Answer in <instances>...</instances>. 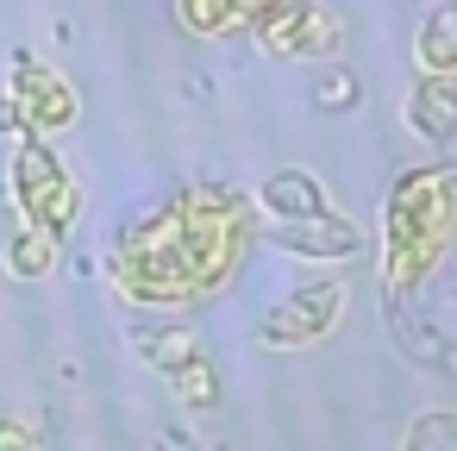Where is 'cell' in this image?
I'll return each mask as SVG.
<instances>
[{"instance_id": "6da1fadb", "label": "cell", "mask_w": 457, "mask_h": 451, "mask_svg": "<svg viewBox=\"0 0 457 451\" xmlns=\"http://www.w3.org/2000/svg\"><path fill=\"white\" fill-rule=\"evenodd\" d=\"M251 226L238 213V201L226 195H182L170 207H157L113 257V282L126 301H145V307H182L195 295H207L213 282L232 276L238 251H245Z\"/></svg>"}, {"instance_id": "7a4b0ae2", "label": "cell", "mask_w": 457, "mask_h": 451, "mask_svg": "<svg viewBox=\"0 0 457 451\" xmlns=\"http://www.w3.org/2000/svg\"><path fill=\"white\" fill-rule=\"evenodd\" d=\"M457 238V176L451 170H426V176H401L388 195V288H413L445 245Z\"/></svg>"}, {"instance_id": "3957f363", "label": "cell", "mask_w": 457, "mask_h": 451, "mask_svg": "<svg viewBox=\"0 0 457 451\" xmlns=\"http://www.w3.org/2000/svg\"><path fill=\"white\" fill-rule=\"evenodd\" d=\"M13 201H20L26 226H38V232H51V238H63V232L76 226V213H82L76 182L63 176V163H57L38 138H26V145L13 151Z\"/></svg>"}, {"instance_id": "277c9868", "label": "cell", "mask_w": 457, "mask_h": 451, "mask_svg": "<svg viewBox=\"0 0 457 451\" xmlns=\"http://www.w3.org/2000/svg\"><path fill=\"white\" fill-rule=\"evenodd\" d=\"M257 45L282 51V57H332L345 13L338 7H313V0H276V7H251Z\"/></svg>"}, {"instance_id": "5b68a950", "label": "cell", "mask_w": 457, "mask_h": 451, "mask_svg": "<svg viewBox=\"0 0 457 451\" xmlns=\"http://www.w3.org/2000/svg\"><path fill=\"white\" fill-rule=\"evenodd\" d=\"M338 307H345V282H301V288L263 320V345H282V351L320 345V338L332 332Z\"/></svg>"}, {"instance_id": "8992f818", "label": "cell", "mask_w": 457, "mask_h": 451, "mask_svg": "<svg viewBox=\"0 0 457 451\" xmlns=\"http://www.w3.org/2000/svg\"><path fill=\"white\" fill-rule=\"evenodd\" d=\"M13 107H20V120H26V138L63 132V126L76 120V88H70L57 70H45L38 57H13Z\"/></svg>"}, {"instance_id": "52a82bcc", "label": "cell", "mask_w": 457, "mask_h": 451, "mask_svg": "<svg viewBox=\"0 0 457 451\" xmlns=\"http://www.w3.org/2000/svg\"><path fill=\"white\" fill-rule=\"evenodd\" d=\"M407 126L426 145H451L457 138V76H426L407 95Z\"/></svg>"}, {"instance_id": "ba28073f", "label": "cell", "mask_w": 457, "mask_h": 451, "mask_svg": "<svg viewBox=\"0 0 457 451\" xmlns=\"http://www.w3.org/2000/svg\"><path fill=\"white\" fill-rule=\"evenodd\" d=\"M276 245L295 251V257H351V251L363 245V232H357L351 220L320 213V220H301V226H276Z\"/></svg>"}, {"instance_id": "9c48e42d", "label": "cell", "mask_w": 457, "mask_h": 451, "mask_svg": "<svg viewBox=\"0 0 457 451\" xmlns=\"http://www.w3.org/2000/svg\"><path fill=\"white\" fill-rule=\"evenodd\" d=\"M263 207H270L276 226H301V220H320L326 213V188L313 176H301V170H282V176L263 182Z\"/></svg>"}, {"instance_id": "30bf717a", "label": "cell", "mask_w": 457, "mask_h": 451, "mask_svg": "<svg viewBox=\"0 0 457 451\" xmlns=\"http://www.w3.org/2000/svg\"><path fill=\"white\" fill-rule=\"evenodd\" d=\"M413 57H420L426 76H457V0L426 13V26L413 38Z\"/></svg>"}, {"instance_id": "8fae6325", "label": "cell", "mask_w": 457, "mask_h": 451, "mask_svg": "<svg viewBox=\"0 0 457 451\" xmlns=\"http://www.w3.org/2000/svg\"><path fill=\"white\" fill-rule=\"evenodd\" d=\"M51 263H57V238H51V232H38V226H26V232L7 245V270H13V276H26V282H32V276H45Z\"/></svg>"}, {"instance_id": "7c38bea8", "label": "cell", "mask_w": 457, "mask_h": 451, "mask_svg": "<svg viewBox=\"0 0 457 451\" xmlns=\"http://www.w3.org/2000/svg\"><path fill=\"white\" fill-rule=\"evenodd\" d=\"M176 20L188 26V32H232V26H251V7H213V0H182L176 7Z\"/></svg>"}, {"instance_id": "4fadbf2b", "label": "cell", "mask_w": 457, "mask_h": 451, "mask_svg": "<svg viewBox=\"0 0 457 451\" xmlns=\"http://www.w3.org/2000/svg\"><path fill=\"white\" fill-rule=\"evenodd\" d=\"M401 451H457V413H420Z\"/></svg>"}, {"instance_id": "5bb4252c", "label": "cell", "mask_w": 457, "mask_h": 451, "mask_svg": "<svg viewBox=\"0 0 457 451\" xmlns=\"http://www.w3.org/2000/svg\"><path fill=\"white\" fill-rule=\"evenodd\" d=\"M145 357H151V363H163V370L176 376V370H188L201 351H195V338H188V332H157V338H145Z\"/></svg>"}, {"instance_id": "9a60e30c", "label": "cell", "mask_w": 457, "mask_h": 451, "mask_svg": "<svg viewBox=\"0 0 457 451\" xmlns=\"http://www.w3.org/2000/svg\"><path fill=\"white\" fill-rule=\"evenodd\" d=\"M176 388H182V401H188V407H207V401L220 395V376H213V363H207V357H195L188 370H176Z\"/></svg>"}, {"instance_id": "2e32d148", "label": "cell", "mask_w": 457, "mask_h": 451, "mask_svg": "<svg viewBox=\"0 0 457 451\" xmlns=\"http://www.w3.org/2000/svg\"><path fill=\"white\" fill-rule=\"evenodd\" d=\"M320 101H326V107H332V113H345V107H351V101H357V76H332V82H326V88H320Z\"/></svg>"}, {"instance_id": "e0dca14e", "label": "cell", "mask_w": 457, "mask_h": 451, "mask_svg": "<svg viewBox=\"0 0 457 451\" xmlns=\"http://www.w3.org/2000/svg\"><path fill=\"white\" fill-rule=\"evenodd\" d=\"M0 451H38V445H32V426H20V420H0Z\"/></svg>"}, {"instance_id": "ac0fdd59", "label": "cell", "mask_w": 457, "mask_h": 451, "mask_svg": "<svg viewBox=\"0 0 457 451\" xmlns=\"http://www.w3.org/2000/svg\"><path fill=\"white\" fill-rule=\"evenodd\" d=\"M0 132H20V138H26V120H20L13 101H0Z\"/></svg>"}]
</instances>
